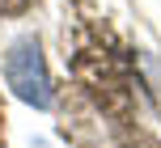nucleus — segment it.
<instances>
[{
    "label": "nucleus",
    "instance_id": "1",
    "mask_svg": "<svg viewBox=\"0 0 161 148\" xmlns=\"http://www.w3.org/2000/svg\"><path fill=\"white\" fill-rule=\"evenodd\" d=\"M4 85L13 89L17 102L34 110H51L55 102V89H51V68L47 55H42V42L34 34H17L4 51Z\"/></svg>",
    "mask_w": 161,
    "mask_h": 148
}]
</instances>
